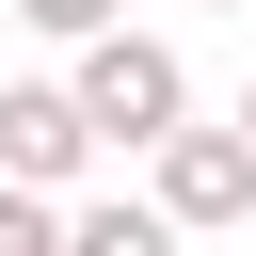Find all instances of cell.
Wrapping results in <instances>:
<instances>
[{
    "instance_id": "cell-1",
    "label": "cell",
    "mask_w": 256,
    "mask_h": 256,
    "mask_svg": "<svg viewBox=\"0 0 256 256\" xmlns=\"http://www.w3.org/2000/svg\"><path fill=\"white\" fill-rule=\"evenodd\" d=\"M64 96H80V128L112 144V160H144L160 128H192V64H176V32H80V64H64Z\"/></svg>"
},
{
    "instance_id": "cell-2",
    "label": "cell",
    "mask_w": 256,
    "mask_h": 256,
    "mask_svg": "<svg viewBox=\"0 0 256 256\" xmlns=\"http://www.w3.org/2000/svg\"><path fill=\"white\" fill-rule=\"evenodd\" d=\"M144 208H160L176 240H224V224L256 208V144H240V128H160V144H144Z\"/></svg>"
},
{
    "instance_id": "cell-3",
    "label": "cell",
    "mask_w": 256,
    "mask_h": 256,
    "mask_svg": "<svg viewBox=\"0 0 256 256\" xmlns=\"http://www.w3.org/2000/svg\"><path fill=\"white\" fill-rule=\"evenodd\" d=\"M96 160H112V144L80 128L64 80H0V176H16V192H80Z\"/></svg>"
},
{
    "instance_id": "cell-4",
    "label": "cell",
    "mask_w": 256,
    "mask_h": 256,
    "mask_svg": "<svg viewBox=\"0 0 256 256\" xmlns=\"http://www.w3.org/2000/svg\"><path fill=\"white\" fill-rule=\"evenodd\" d=\"M64 256H176V224L144 192H96V208H64Z\"/></svg>"
},
{
    "instance_id": "cell-5",
    "label": "cell",
    "mask_w": 256,
    "mask_h": 256,
    "mask_svg": "<svg viewBox=\"0 0 256 256\" xmlns=\"http://www.w3.org/2000/svg\"><path fill=\"white\" fill-rule=\"evenodd\" d=\"M0 256H64V192H16L0 176Z\"/></svg>"
},
{
    "instance_id": "cell-6",
    "label": "cell",
    "mask_w": 256,
    "mask_h": 256,
    "mask_svg": "<svg viewBox=\"0 0 256 256\" xmlns=\"http://www.w3.org/2000/svg\"><path fill=\"white\" fill-rule=\"evenodd\" d=\"M0 16H32V32H48V48H80V32H112V16H128V0H0Z\"/></svg>"
},
{
    "instance_id": "cell-7",
    "label": "cell",
    "mask_w": 256,
    "mask_h": 256,
    "mask_svg": "<svg viewBox=\"0 0 256 256\" xmlns=\"http://www.w3.org/2000/svg\"><path fill=\"white\" fill-rule=\"evenodd\" d=\"M224 128H240V144H256V80H240V112H224Z\"/></svg>"
},
{
    "instance_id": "cell-8",
    "label": "cell",
    "mask_w": 256,
    "mask_h": 256,
    "mask_svg": "<svg viewBox=\"0 0 256 256\" xmlns=\"http://www.w3.org/2000/svg\"><path fill=\"white\" fill-rule=\"evenodd\" d=\"M240 16H256V0H240Z\"/></svg>"
}]
</instances>
